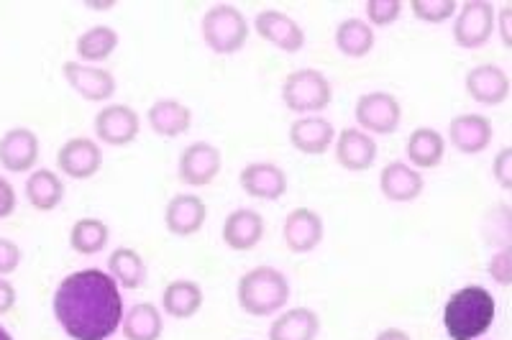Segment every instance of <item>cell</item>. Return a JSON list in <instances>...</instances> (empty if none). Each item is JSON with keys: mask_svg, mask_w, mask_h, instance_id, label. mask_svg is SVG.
I'll use <instances>...</instances> for the list:
<instances>
[{"mask_svg": "<svg viewBox=\"0 0 512 340\" xmlns=\"http://www.w3.org/2000/svg\"><path fill=\"white\" fill-rule=\"evenodd\" d=\"M52 310L72 340H108L123 323V294L108 271L80 269L57 284Z\"/></svg>", "mask_w": 512, "mask_h": 340, "instance_id": "obj_1", "label": "cell"}, {"mask_svg": "<svg viewBox=\"0 0 512 340\" xmlns=\"http://www.w3.org/2000/svg\"><path fill=\"white\" fill-rule=\"evenodd\" d=\"M223 167V154L218 146L208 141H195L180 154L177 162V177L190 187H208L216 182Z\"/></svg>", "mask_w": 512, "mask_h": 340, "instance_id": "obj_8", "label": "cell"}, {"mask_svg": "<svg viewBox=\"0 0 512 340\" xmlns=\"http://www.w3.org/2000/svg\"><path fill=\"white\" fill-rule=\"evenodd\" d=\"M62 75L67 85L82 100H90V103H105V100H111L116 95V77L103 70V67H95V64L64 62Z\"/></svg>", "mask_w": 512, "mask_h": 340, "instance_id": "obj_9", "label": "cell"}, {"mask_svg": "<svg viewBox=\"0 0 512 340\" xmlns=\"http://www.w3.org/2000/svg\"><path fill=\"white\" fill-rule=\"evenodd\" d=\"M492 136H495L492 121L487 116H477V113H461L448 123V141L459 154H482L492 144Z\"/></svg>", "mask_w": 512, "mask_h": 340, "instance_id": "obj_13", "label": "cell"}, {"mask_svg": "<svg viewBox=\"0 0 512 340\" xmlns=\"http://www.w3.org/2000/svg\"><path fill=\"white\" fill-rule=\"evenodd\" d=\"M323 233H326L323 218L310 208H295L285 218V225H282V238H285V246L290 248L292 254L315 251L323 241Z\"/></svg>", "mask_w": 512, "mask_h": 340, "instance_id": "obj_15", "label": "cell"}, {"mask_svg": "<svg viewBox=\"0 0 512 340\" xmlns=\"http://www.w3.org/2000/svg\"><path fill=\"white\" fill-rule=\"evenodd\" d=\"M239 185L249 197L274 202L285 197L287 174L285 169L272 162H251L241 169Z\"/></svg>", "mask_w": 512, "mask_h": 340, "instance_id": "obj_16", "label": "cell"}, {"mask_svg": "<svg viewBox=\"0 0 512 340\" xmlns=\"http://www.w3.org/2000/svg\"><path fill=\"white\" fill-rule=\"evenodd\" d=\"M487 271H489V277L495 279L497 284L507 287V284L512 282V248L505 246L500 254L492 256L487 264Z\"/></svg>", "mask_w": 512, "mask_h": 340, "instance_id": "obj_35", "label": "cell"}, {"mask_svg": "<svg viewBox=\"0 0 512 340\" xmlns=\"http://www.w3.org/2000/svg\"><path fill=\"white\" fill-rule=\"evenodd\" d=\"M374 340H413V335L405 333L402 328H384V330H379L377 338Z\"/></svg>", "mask_w": 512, "mask_h": 340, "instance_id": "obj_41", "label": "cell"}, {"mask_svg": "<svg viewBox=\"0 0 512 340\" xmlns=\"http://www.w3.org/2000/svg\"><path fill=\"white\" fill-rule=\"evenodd\" d=\"M141 131V118L131 105H105L95 116V136L108 146L134 144Z\"/></svg>", "mask_w": 512, "mask_h": 340, "instance_id": "obj_11", "label": "cell"}, {"mask_svg": "<svg viewBox=\"0 0 512 340\" xmlns=\"http://www.w3.org/2000/svg\"><path fill=\"white\" fill-rule=\"evenodd\" d=\"M16 210V190L6 177H0V220L11 218Z\"/></svg>", "mask_w": 512, "mask_h": 340, "instance_id": "obj_39", "label": "cell"}, {"mask_svg": "<svg viewBox=\"0 0 512 340\" xmlns=\"http://www.w3.org/2000/svg\"><path fill=\"white\" fill-rule=\"evenodd\" d=\"M282 103L292 113L315 116L333 103V85L320 70H295L282 82Z\"/></svg>", "mask_w": 512, "mask_h": 340, "instance_id": "obj_5", "label": "cell"}, {"mask_svg": "<svg viewBox=\"0 0 512 340\" xmlns=\"http://www.w3.org/2000/svg\"><path fill=\"white\" fill-rule=\"evenodd\" d=\"M77 57L82 64H98L111 59L118 49V34L111 26H90L85 34H80L75 44Z\"/></svg>", "mask_w": 512, "mask_h": 340, "instance_id": "obj_31", "label": "cell"}, {"mask_svg": "<svg viewBox=\"0 0 512 340\" xmlns=\"http://www.w3.org/2000/svg\"><path fill=\"white\" fill-rule=\"evenodd\" d=\"M510 18H512V6L505 3L500 11H495V29L500 31V39L505 47H512V26H510Z\"/></svg>", "mask_w": 512, "mask_h": 340, "instance_id": "obj_38", "label": "cell"}, {"mask_svg": "<svg viewBox=\"0 0 512 340\" xmlns=\"http://www.w3.org/2000/svg\"><path fill=\"white\" fill-rule=\"evenodd\" d=\"M497 8L487 0H466L456 8L454 41L461 49H482L495 34Z\"/></svg>", "mask_w": 512, "mask_h": 340, "instance_id": "obj_6", "label": "cell"}, {"mask_svg": "<svg viewBox=\"0 0 512 340\" xmlns=\"http://www.w3.org/2000/svg\"><path fill=\"white\" fill-rule=\"evenodd\" d=\"M200 34H203L205 47L218 57H231L241 52L249 39V21L236 6L218 3L208 8L200 21Z\"/></svg>", "mask_w": 512, "mask_h": 340, "instance_id": "obj_4", "label": "cell"}, {"mask_svg": "<svg viewBox=\"0 0 512 340\" xmlns=\"http://www.w3.org/2000/svg\"><path fill=\"white\" fill-rule=\"evenodd\" d=\"M264 238V218L256 210H233L223 223V241L231 251H251Z\"/></svg>", "mask_w": 512, "mask_h": 340, "instance_id": "obj_22", "label": "cell"}, {"mask_svg": "<svg viewBox=\"0 0 512 340\" xmlns=\"http://www.w3.org/2000/svg\"><path fill=\"white\" fill-rule=\"evenodd\" d=\"M0 340H13V335L8 333V330L3 328V325H0Z\"/></svg>", "mask_w": 512, "mask_h": 340, "instance_id": "obj_42", "label": "cell"}, {"mask_svg": "<svg viewBox=\"0 0 512 340\" xmlns=\"http://www.w3.org/2000/svg\"><path fill=\"white\" fill-rule=\"evenodd\" d=\"M469 98L482 105H502L510 98V77L497 64H477L464 80Z\"/></svg>", "mask_w": 512, "mask_h": 340, "instance_id": "obj_17", "label": "cell"}, {"mask_svg": "<svg viewBox=\"0 0 512 340\" xmlns=\"http://www.w3.org/2000/svg\"><path fill=\"white\" fill-rule=\"evenodd\" d=\"M405 154H408V164L420 169H436L446 156V139L436 128L420 126L410 133L408 144H405Z\"/></svg>", "mask_w": 512, "mask_h": 340, "instance_id": "obj_26", "label": "cell"}, {"mask_svg": "<svg viewBox=\"0 0 512 340\" xmlns=\"http://www.w3.org/2000/svg\"><path fill=\"white\" fill-rule=\"evenodd\" d=\"M374 41H377L374 29L364 18H344L336 26V49L349 59L367 57L374 49Z\"/></svg>", "mask_w": 512, "mask_h": 340, "instance_id": "obj_29", "label": "cell"}, {"mask_svg": "<svg viewBox=\"0 0 512 340\" xmlns=\"http://www.w3.org/2000/svg\"><path fill=\"white\" fill-rule=\"evenodd\" d=\"M320 333V317L310 307H290L269 325V340H315Z\"/></svg>", "mask_w": 512, "mask_h": 340, "instance_id": "obj_24", "label": "cell"}, {"mask_svg": "<svg viewBox=\"0 0 512 340\" xmlns=\"http://www.w3.org/2000/svg\"><path fill=\"white\" fill-rule=\"evenodd\" d=\"M333 144H336V162L349 172H367L377 162V141L361 128H344Z\"/></svg>", "mask_w": 512, "mask_h": 340, "instance_id": "obj_20", "label": "cell"}, {"mask_svg": "<svg viewBox=\"0 0 512 340\" xmlns=\"http://www.w3.org/2000/svg\"><path fill=\"white\" fill-rule=\"evenodd\" d=\"M21 259H24V254H21V246H18V243H13L11 238H0V277H8V274H13V271L21 266Z\"/></svg>", "mask_w": 512, "mask_h": 340, "instance_id": "obj_36", "label": "cell"}, {"mask_svg": "<svg viewBox=\"0 0 512 340\" xmlns=\"http://www.w3.org/2000/svg\"><path fill=\"white\" fill-rule=\"evenodd\" d=\"M121 328L126 340H159L164 333L162 310L152 302H139L123 315Z\"/></svg>", "mask_w": 512, "mask_h": 340, "instance_id": "obj_28", "label": "cell"}, {"mask_svg": "<svg viewBox=\"0 0 512 340\" xmlns=\"http://www.w3.org/2000/svg\"><path fill=\"white\" fill-rule=\"evenodd\" d=\"M57 167L64 177L90 179L103 167V149L98 141L85 139V136L64 141L62 149L57 151Z\"/></svg>", "mask_w": 512, "mask_h": 340, "instance_id": "obj_12", "label": "cell"}, {"mask_svg": "<svg viewBox=\"0 0 512 340\" xmlns=\"http://www.w3.org/2000/svg\"><path fill=\"white\" fill-rule=\"evenodd\" d=\"M146 121H149V128L162 139H177V136L190 131L192 110L180 100L162 98L146 110Z\"/></svg>", "mask_w": 512, "mask_h": 340, "instance_id": "obj_23", "label": "cell"}, {"mask_svg": "<svg viewBox=\"0 0 512 340\" xmlns=\"http://www.w3.org/2000/svg\"><path fill=\"white\" fill-rule=\"evenodd\" d=\"M205 302V292L198 282L192 279H175L169 282L162 292V310L164 315L175 320H190L200 312Z\"/></svg>", "mask_w": 512, "mask_h": 340, "instance_id": "obj_25", "label": "cell"}, {"mask_svg": "<svg viewBox=\"0 0 512 340\" xmlns=\"http://www.w3.org/2000/svg\"><path fill=\"white\" fill-rule=\"evenodd\" d=\"M236 300L246 315L269 317L290 300V279L274 266H254L239 279Z\"/></svg>", "mask_w": 512, "mask_h": 340, "instance_id": "obj_3", "label": "cell"}, {"mask_svg": "<svg viewBox=\"0 0 512 340\" xmlns=\"http://www.w3.org/2000/svg\"><path fill=\"white\" fill-rule=\"evenodd\" d=\"M356 123L369 136H390L402 123V105L390 93H367L356 100Z\"/></svg>", "mask_w": 512, "mask_h": 340, "instance_id": "obj_7", "label": "cell"}, {"mask_svg": "<svg viewBox=\"0 0 512 340\" xmlns=\"http://www.w3.org/2000/svg\"><path fill=\"white\" fill-rule=\"evenodd\" d=\"M111 241V228L98 218H82L72 225L70 231V246L75 254L80 256H95L100 254Z\"/></svg>", "mask_w": 512, "mask_h": 340, "instance_id": "obj_32", "label": "cell"}, {"mask_svg": "<svg viewBox=\"0 0 512 340\" xmlns=\"http://www.w3.org/2000/svg\"><path fill=\"white\" fill-rule=\"evenodd\" d=\"M254 31L262 36L264 41H269L272 47H277L280 52H285V54L303 52V47H305L303 26L297 24L292 16H287V13H282V11H274V8H267V11L256 13Z\"/></svg>", "mask_w": 512, "mask_h": 340, "instance_id": "obj_10", "label": "cell"}, {"mask_svg": "<svg viewBox=\"0 0 512 340\" xmlns=\"http://www.w3.org/2000/svg\"><path fill=\"white\" fill-rule=\"evenodd\" d=\"M208 218V205L198 195H175L164 208V225L177 238H190L200 233Z\"/></svg>", "mask_w": 512, "mask_h": 340, "instance_id": "obj_18", "label": "cell"}, {"mask_svg": "<svg viewBox=\"0 0 512 340\" xmlns=\"http://www.w3.org/2000/svg\"><path fill=\"white\" fill-rule=\"evenodd\" d=\"M492 177L497 179V185L502 190H512V149L505 146L500 154L495 156V162H492Z\"/></svg>", "mask_w": 512, "mask_h": 340, "instance_id": "obj_37", "label": "cell"}, {"mask_svg": "<svg viewBox=\"0 0 512 340\" xmlns=\"http://www.w3.org/2000/svg\"><path fill=\"white\" fill-rule=\"evenodd\" d=\"M13 305H16V287L8 279L0 277V315L11 312Z\"/></svg>", "mask_w": 512, "mask_h": 340, "instance_id": "obj_40", "label": "cell"}, {"mask_svg": "<svg viewBox=\"0 0 512 340\" xmlns=\"http://www.w3.org/2000/svg\"><path fill=\"white\" fill-rule=\"evenodd\" d=\"M367 24L372 26H392L402 16L400 0H367Z\"/></svg>", "mask_w": 512, "mask_h": 340, "instance_id": "obj_34", "label": "cell"}, {"mask_svg": "<svg viewBox=\"0 0 512 340\" xmlns=\"http://www.w3.org/2000/svg\"><path fill=\"white\" fill-rule=\"evenodd\" d=\"M26 200L39 213H52V210H57L64 200L62 177L57 172H52V169H36V172H31V177L26 179Z\"/></svg>", "mask_w": 512, "mask_h": 340, "instance_id": "obj_27", "label": "cell"}, {"mask_svg": "<svg viewBox=\"0 0 512 340\" xmlns=\"http://www.w3.org/2000/svg\"><path fill=\"white\" fill-rule=\"evenodd\" d=\"M410 8H413V16L418 18V21L438 26L446 24V21H451V18L456 16L459 3H456V0H413Z\"/></svg>", "mask_w": 512, "mask_h": 340, "instance_id": "obj_33", "label": "cell"}, {"mask_svg": "<svg viewBox=\"0 0 512 340\" xmlns=\"http://www.w3.org/2000/svg\"><path fill=\"white\" fill-rule=\"evenodd\" d=\"M108 274L121 289H139L146 282V261L136 248L121 246L108 259Z\"/></svg>", "mask_w": 512, "mask_h": 340, "instance_id": "obj_30", "label": "cell"}, {"mask_svg": "<svg viewBox=\"0 0 512 340\" xmlns=\"http://www.w3.org/2000/svg\"><path fill=\"white\" fill-rule=\"evenodd\" d=\"M39 151V136L31 128H11L0 139V167L13 174L31 172L39 162Z\"/></svg>", "mask_w": 512, "mask_h": 340, "instance_id": "obj_14", "label": "cell"}, {"mask_svg": "<svg viewBox=\"0 0 512 340\" xmlns=\"http://www.w3.org/2000/svg\"><path fill=\"white\" fill-rule=\"evenodd\" d=\"M336 141V128L323 116H300L290 126V144L305 156H323Z\"/></svg>", "mask_w": 512, "mask_h": 340, "instance_id": "obj_19", "label": "cell"}, {"mask_svg": "<svg viewBox=\"0 0 512 340\" xmlns=\"http://www.w3.org/2000/svg\"><path fill=\"white\" fill-rule=\"evenodd\" d=\"M425 187L423 174L408 162H390L379 174V190L390 202H415Z\"/></svg>", "mask_w": 512, "mask_h": 340, "instance_id": "obj_21", "label": "cell"}, {"mask_svg": "<svg viewBox=\"0 0 512 340\" xmlns=\"http://www.w3.org/2000/svg\"><path fill=\"white\" fill-rule=\"evenodd\" d=\"M497 317V302L487 287L469 284L443 305V330L451 340H479Z\"/></svg>", "mask_w": 512, "mask_h": 340, "instance_id": "obj_2", "label": "cell"}]
</instances>
